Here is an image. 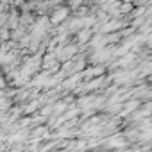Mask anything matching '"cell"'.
Masks as SVG:
<instances>
[{
  "label": "cell",
  "mask_w": 152,
  "mask_h": 152,
  "mask_svg": "<svg viewBox=\"0 0 152 152\" xmlns=\"http://www.w3.org/2000/svg\"><path fill=\"white\" fill-rule=\"evenodd\" d=\"M124 145H125L124 136H113V138L107 141V147H124Z\"/></svg>",
  "instance_id": "obj_1"
},
{
  "label": "cell",
  "mask_w": 152,
  "mask_h": 152,
  "mask_svg": "<svg viewBox=\"0 0 152 152\" xmlns=\"http://www.w3.org/2000/svg\"><path fill=\"white\" fill-rule=\"evenodd\" d=\"M64 15H66L64 11H57V13L54 15V18H52V20H54V22H59L61 18H64Z\"/></svg>",
  "instance_id": "obj_2"
}]
</instances>
